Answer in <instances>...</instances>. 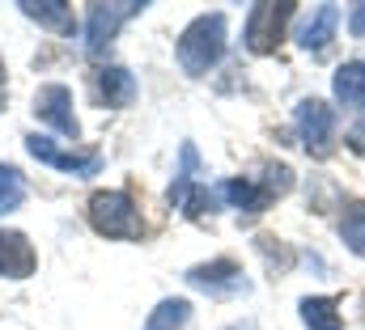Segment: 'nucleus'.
Returning <instances> with one entry per match:
<instances>
[{"instance_id": "1", "label": "nucleus", "mask_w": 365, "mask_h": 330, "mask_svg": "<svg viewBox=\"0 0 365 330\" xmlns=\"http://www.w3.org/2000/svg\"><path fill=\"white\" fill-rule=\"evenodd\" d=\"M175 55H179V68L187 77H208L221 55H225V17L221 13H204L195 17L175 43Z\"/></svg>"}, {"instance_id": "2", "label": "nucleus", "mask_w": 365, "mask_h": 330, "mask_svg": "<svg viewBox=\"0 0 365 330\" xmlns=\"http://www.w3.org/2000/svg\"><path fill=\"white\" fill-rule=\"evenodd\" d=\"M90 225L102 238H140V212L123 191H98L90 199Z\"/></svg>"}, {"instance_id": "3", "label": "nucleus", "mask_w": 365, "mask_h": 330, "mask_svg": "<svg viewBox=\"0 0 365 330\" xmlns=\"http://www.w3.org/2000/svg\"><path fill=\"white\" fill-rule=\"evenodd\" d=\"M293 127H297V136H302L306 153H314V157H327V153H331L336 115H331V106H327V102H319V97H302V102H297V110H293Z\"/></svg>"}, {"instance_id": "4", "label": "nucleus", "mask_w": 365, "mask_h": 330, "mask_svg": "<svg viewBox=\"0 0 365 330\" xmlns=\"http://www.w3.org/2000/svg\"><path fill=\"white\" fill-rule=\"evenodd\" d=\"M289 13H293V4H255V9L247 13L242 43H247L251 55H268V51H276L280 34H284V26H289Z\"/></svg>"}, {"instance_id": "5", "label": "nucleus", "mask_w": 365, "mask_h": 330, "mask_svg": "<svg viewBox=\"0 0 365 330\" xmlns=\"http://www.w3.org/2000/svg\"><path fill=\"white\" fill-rule=\"evenodd\" d=\"M187 284L200 288V292H208V297H217V301L251 292V284H247V275H242V267H238L234 258H212V262L191 267V271H187Z\"/></svg>"}, {"instance_id": "6", "label": "nucleus", "mask_w": 365, "mask_h": 330, "mask_svg": "<svg viewBox=\"0 0 365 330\" xmlns=\"http://www.w3.org/2000/svg\"><path fill=\"white\" fill-rule=\"evenodd\" d=\"M136 13H145V0H123V4H90V21H86V51L98 55L123 21H132Z\"/></svg>"}, {"instance_id": "7", "label": "nucleus", "mask_w": 365, "mask_h": 330, "mask_svg": "<svg viewBox=\"0 0 365 330\" xmlns=\"http://www.w3.org/2000/svg\"><path fill=\"white\" fill-rule=\"evenodd\" d=\"M34 115L47 123V127H56L60 136H81V123H77V115H73V89L68 85H43L38 93H34Z\"/></svg>"}, {"instance_id": "8", "label": "nucleus", "mask_w": 365, "mask_h": 330, "mask_svg": "<svg viewBox=\"0 0 365 330\" xmlns=\"http://www.w3.org/2000/svg\"><path fill=\"white\" fill-rule=\"evenodd\" d=\"M26 149H30L34 161L51 165V169H64V174H77V178H93L102 169V157L98 153H68V149H60L47 136H26Z\"/></svg>"}, {"instance_id": "9", "label": "nucleus", "mask_w": 365, "mask_h": 330, "mask_svg": "<svg viewBox=\"0 0 365 330\" xmlns=\"http://www.w3.org/2000/svg\"><path fill=\"white\" fill-rule=\"evenodd\" d=\"M200 169V157H195V144H182V174L175 178V186H170V203L179 208V212H187V216H200L212 199H208V191L191 178Z\"/></svg>"}, {"instance_id": "10", "label": "nucleus", "mask_w": 365, "mask_h": 330, "mask_svg": "<svg viewBox=\"0 0 365 330\" xmlns=\"http://www.w3.org/2000/svg\"><path fill=\"white\" fill-rule=\"evenodd\" d=\"M34 267H38V258H34L30 238L17 229H0V275L4 280H30Z\"/></svg>"}, {"instance_id": "11", "label": "nucleus", "mask_w": 365, "mask_h": 330, "mask_svg": "<svg viewBox=\"0 0 365 330\" xmlns=\"http://www.w3.org/2000/svg\"><path fill=\"white\" fill-rule=\"evenodd\" d=\"M336 30H340V9H336V4H323V9H314V17L297 30V47L319 55V51H327V47H331Z\"/></svg>"}, {"instance_id": "12", "label": "nucleus", "mask_w": 365, "mask_h": 330, "mask_svg": "<svg viewBox=\"0 0 365 330\" xmlns=\"http://www.w3.org/2000/svg\"><path fill=\"white\" fill-rule=\"evenodd\" d=\"M331 93L344 110H361L365 106V60H349L336 68V81H331Z\"/></svg>"}, {"instance_id": "13", "label": "nucleus", "mask_w": 365, "mask_h": 330, "mask_svg": "<svg viewBox=\"0 0 365 330\" xmlns=\"http://www.w3.org/2000/svg\"><path fill=\"white\" fill-rule=\"evenodd\" d=\"M21 13H26L30 21L56 30V34H73V30H77L73 4H64V0H38V4H34V0H21Z\"/></svg>"}, {"instance_id": "14", "label": "nucleus", "mask_w": 365, "mask_h": 330, "mask_svg": "<svg viewBox=\"0 0 365 330\" xmlns=\"http://www.w3.org/2000/svg\"><path fill=\"white\" fill-rule=\"evenodd\" d=\"M221 195H225V203H234L242 216H259V212L272 203V195H268L259 182H251V178H230V182H221Z\"/></svg>"}, {"instance_id": "15", "label": "nucleus", "mask_w": 365, "mask_h": 330, "mask_svg": "<svg viewBox=\"0 0 365 330\" xmlns=\"http://www.w3.org/2000/svg\"><path fill=\"white\" fill-rule=\"evenodd\" d=\"M297 309H302V322L310 330H344L340 301H336V297H306Z\"/></svg>"}, {"instance_id": "16", "label": "nucleus", "mask_w": 365, "mask_h": 330, "mask_svg": "<svg viewBox=\"0 0 365 330\" xmlns=\"http://www.w3.org/2000/svg\"><path fill=\"white\" fill-rule=\"evenodd\" d=\"M98 97L106 102V106H128L132 97H136V81H132V73L128 68H106V73H98Z\"/></svg>"}, {"instance_id": "17", "label": "nucleus", "mask_w": 365, "mask_h": 330, "mask_svg": "<svg viewBox=\"0 0 365 330\" xmlns=\"http://www.w3.org/2000/svg\"><path fill=\"white\" fill-rule=\"evenodd\" d=\"M187 318H191V301L170 297V301H162V305L149 314L145 330H182V326H187Z\"/></svg>"}, {"instance_id": "18", "label": "nucleus", "mask_w": 365, "mask_h": 330, "mask_svg": "<svg viewBox=\"0 0 365 330\" xmlns=\"http://www.w3.org/2000/svg\"><path fill=\"white\" fill-rule=\"evenodd\" d=\"M340 238H344V246L353 250L357 258H365V199H357V203L344 208V216H340Z\"/></svg>"}, {"instance_id": "19", "label": "nucleus", "mask_w": 365, "mask_h": 330, "mask_svg": "<svg viewBox=\"0 0 365 330\" xmlns=\"http://www.w3.org/2000/svg\"><path fill=\"white\" fill-rule=\"evenodd\" d=\"M21 199H26V178H21V169L0 161V216H9L13 208H21Z\"/></svg>"}, {"instance_id": "20", "label": "nucleus", "mask_w": 365, "mask_h": 330, "mask_svg": "<svg viewBox=\"0 0 365 330\" xmlns=\"http://www.w3.org/2000/svg\"><path fill=\"white\" fill-rule=\"evenodd\" d=\"M264 178H268V182H264V191H268V195H284V191L293 186V169H289V165H268V169H264Z\"/></svg>"}, {"instance_id": "21", "label": "nucleus", "mask_w": 365, "mask_h": 330, "mask_svg": "<svg viewBox=\"0 0 365 330\" xmlns=\"http://www.w3.org/2000/svg\"><path fill=\"white\" fill-rule=\"evenodd\" d=\"M349 149H353L357 157H365V115L353 123V127H349Z\"/></svg>"}, {"instance_id": "22", "label": "nucleus", "mask_w": 365, "mask_h": 330, "mask_svg": "<svg viewBox=\"0 0 365 330\" xmlns=\"http://www.w3.org/2000/svg\"><path fill=\"white\" fill-rule=\"evenodd\" d=\"M349 26H353V34H361V38H365V4H353V13H349Z\"/></svg>"}, {"instance_id": "23", "label": "nucleus", "mask_w": 365, "mask_h": 330, "mask_svg": "<svg viewBox=\"0 0 365 330\" xmlns=\"http://www.w3.org/2000/svg\"><path fill=\"white\" fill-rule=\"evenodd\" d=\"M0 110H4V73H0Z\"/></svg>"}, {"instance_id": "24", "label": "nucleus", "mask_w": 365, "mask_h": 330, "mask_svg": "<svg viewBox=\"0 0 365 330\" xmlns=\"http://www.w3.org/2000/svg\"><path fill=\"white\" fill-rule=\"evenodd\" d=\"M230 330H255V326H251V322H247V326H230Z\"/></svg>"}]
</instances>
